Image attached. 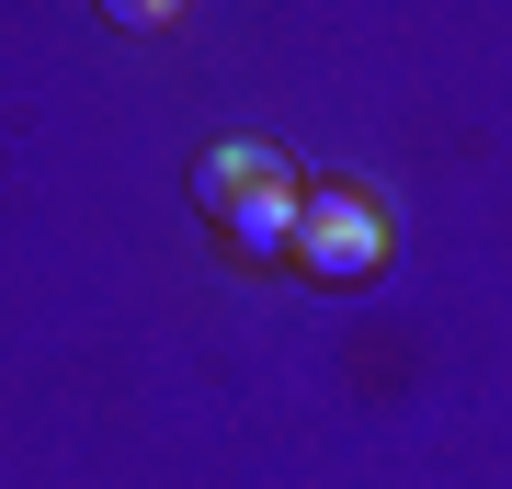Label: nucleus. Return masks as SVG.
<instances>
[{
	"label": "nucleus",
	"mask_w": 512,
	"mask_h": 489,
	"mask_svg": "<svg viewBox=\"0 0 512 489\" xmlns=\"http://www.w3.org/2000/svg\"><path fill=\"white\" fill-rule=\"evenodd\" d=\"M194 205L217 217L251 262H274V251H296V171H285V148H262V137H228V148H205L194 160Z\"/></svg>",
	"instance_id": "nucleus-1"
},
{
	"label": "nucleus",
	"mask_w": 512,
	"mask_h": 489,
	"mask_svg": "<svg viewBox=\"0 0 512 489\" xmlns=\"http://www.w3.org/2000/svg\"><path fill=\"white\" fill-rule=\"evenodd\" d=\"M285 262H308L319 285H365V273L387 262V217L353 194V182H330V194L296 205V251H285Z\"/></svg>",
	"instance_id": "nucleus-2"
}]
</instances>
